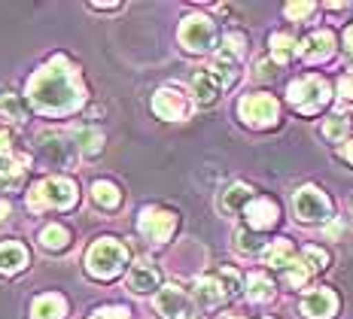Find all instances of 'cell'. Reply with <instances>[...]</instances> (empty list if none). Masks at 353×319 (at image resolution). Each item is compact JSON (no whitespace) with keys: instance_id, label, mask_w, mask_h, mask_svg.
<instances>
[{"instance_id":"cell-26","label":"cell","mask_w":353,"mask_h":319,"mask_svg":"<svg viewBox=\"0 0 353 319\" xmlns=\"http://www.w3.org/2000/svg\"><path fill=\"white\" fill-rule=\"evenodd\" d=\"M77 146L85 155H98L101 150H104V134H101L98 128H79L77 131Z\"/></svg>"},{"instance_id":"cell-22","label":"cell","mask_w":353,"mask_h":319,"mask_svg":"<svg viewBox=\"0 0 353 319\" xmlns=\"http://www.w3.org/2000/svg\"><path fill=\"white\" fill-rule=\"evenodd\" d=\"M92 198H94V204L104 207V210H113V207L122 204V192L116 189L113 183H107V180H98L92 185Z\"/></svg>"},{"instance_id":"cell-8","label":"cell","mask_w":353,"mask_h":319,"mask_svg":"<svg viewBox=\"0 0 353 319\" xmlns=\"http://www.w3.org/2000/svg\"><path fill=\"white\" fill-rule=\"evenodd\" d=\"M141 234L146 237V240H152V243H165L168 237L174 234V228H176V216L171 210H156V207H150V210H143L141 213Z\"/></svg>"},{"instance_id":"cell-37","label":"cell","mask_w":353,"mask_h":319,"mask_svg":"<svg viewBox=\"0 0 353 319\" xmlns=\"http://www.w3.org/2000/svg\"><path fill=\"white\" fill-rule=\"evenodd\" d=\"M6 152H10V134L0 131V158H6Z\"/></svg>"},{"instance_id":"cell-31","label":"cell","mask_w":353,"mask_h":319,"mask_svg":"<svg viewBox=\"0 0 353 319\" xmlns=\"http://www.w3.org/2000/svg\"><path fill=\"white\" fill-rule=\"evenodd\" d=\"M219 283H223V289H225V298H234V295H241V277H238V271L223 268V271H219Z\"/></svg>"},{"instance_id":"cell-5","label":"cell","mask_w":353,"mask_h":319,"mask_svg":"<svg viewBox=\"0 0 353 319\" xmlns=\"http://www.w3.org/2000/svg\"><path fill=\"white\" fill-rule=\"evenodd\" d=\"M238 113L250 128H271L281 119V103L271 98V94H247L238 103Z\"/></svg>"},{"instance_id":"cell-24","label":"cell","mask_w":353,"mask_h":319,"mask_svg":"<svg viewBox=\"0 0 353 319\" xmlns=\"http://www.w3.org/2000/svg\"><path fill=\"white\" fill-rule=\"evenodd\" d=\"M247 295L250 301H271V295H274V283H271L265 274H250L247 277Z\"/></svg>"},{"instance_id":"cell-35","label":"cell","mask_w":353,"mask_h":319,"mask_svg":"<svg viewBox=\"0 0 353 319\" xmlns=\"http://www.w3.org/2000/svg\"><path fill=\"white\" fill-rule=\"evenodd\" d=\"M223 49L232 52L234 58H241V55H244V37H241V34H229V37H225V46Z\"/></svg>"},{"instance_id":"cell-43","label":"cell","mask_w":353,"mask_h":319,"mask_svg":"<svg viewBox=\"0 0 353 319\" xmlns=\"http://www.w3.org/2000/svg\"><path fill=\"white\" fill-rule=\"evenodd\" d=\"M6 216H10V204L0 201V219H6Z\"/></svg>"},{"instance_id":"cell-17","label":"cell","mask_w":353,"mask_h":319,"mask_svg":"<svg viewBox=\"0 0 353 319\" xmlns=\"http://www.w3.org/2000/svg\"><path fill=\"white\" fill-rule=\"evenodd\" d=\"M28 265V249L21 243L10 240V243H0V274H16Z\"/></svg>"},{"instance_id":"cell-27","label":"cell","mask_w":353,"mask_h":319,"mask_svg":"<svg viewBox=\"0 0 353 319\" xmlns=\"http://www.w3.org/2000/svg\"><path fill=\"white\" fill-rule=\"evenodd\" d=\"M234 247H238V252H244V256H256V252H265V249H268L262 237L253 234V231H247V228H241V231L234 234Z\"/></svg>"},{"instance_id":"cell-20","label":"cell","mask_w":353,"mask_h":319,"mask_svg":"<svg viewBox=\"0 0 353 319\" xmlns=\"http://www.w3.org/2000/svg\"><path fill=\"white\" fill-rule=\"evenodd\" d=\"M192 92H195L198 103H210L213 98H216V92H219V83L213 79L210 70H198L192 76Z\"/></svg>"},{"instance_id":"cell-16","label":"cell","mask_w":353,"mask_h":319,"mask_svg":"<svg viewBox=\"0 0 353 319\" xmlns=\"http://www.w3.org/2000/svg\"><path fill=\"white\" fill-rule=\"evenodd\" d=\"M64 313H68V304H64L61 295H52V292L40 295L31 307L34 319H64Z\"/></svg>"},{"instance_id":"cell-32","label":"cell","mask_w":353,"mask_h":319,"mask_svg":"<svg viewBox=\"0 0 353 319\" xmlns=\"http://www.w3.org/2000/svg\"><path fill=\"white\" fill-rule=\"evenodd\" d=\"M323 134H326V140H344V134H347V119H341V116L326 119Z\"/></svg>"},{"instance_id":"cell-2","label":"cell","mask_w":353,"mask_h":319,"mask_svg":"<svg viewBox=\"0 0 353 319\" xmlns=\"http://www.w3.org/2000/svg\"><path fill=\"white\" fill-rule=\"evenodd\" d=\"M125 262H128V249L122 247L119 240H113V237H104V240L92 243V249L85 252V271L92 274L94 280H110L116 277Z\"/></svg>"},{"instance_id":"cell-23","label":"cell","mask_w":353,"mask_h":319,"mask_svg":"<svg viewBox=\"0 0 353 319\" xmlns=\"http://www.w3.org/2000/svg\"><path fill=\"white\" fill-rule=\"evenodd\" d=\"M271 55L277 64H286L299 55V43L290 34H271Z\"/></svg>"},{"instance_id":"cell-21","label":"cell","mask_w":353,"mask_h":319,"mask_svg":"<svg viewBox=\"0 0 353 319\" xmlns=\"http://www.w3.org/2000/svg\"><path fill=\"white\" fill-rule=\"evenodd\" d=\"M253 201V189L244 183H234L232 189H225L223 192V210H247V204Z\"/></svg>"},{"instance_id":"cell-9","label":"cell","mask_w":353,"mask_h":319,"mask_svg":"<svg viewBox=\"0 0 353 319\" xmlns=\"http://www.w3.org/2000/svg\"><path fill=\"white\" fill-rule=\"evenodd\" d=\"M301 313L307 319H332L338 313V295L332 289H314L301 298Z\"/></svg>"},{"instance_id":"cell-13","label":"cell","mask_w":353,"mask_h":319,"mask_svg":"<svg viewBox=\"0 0 353 319\" xmlns=\"http://www.w3.org/2000/svg\"><path fill=\"white\" fill-rule=\"evenodd\" d=\"M186 292H183L180 286H165V289H159V295H156V310L165 319H183L186 316Z\"/></svg>"},{"instance_id":"cell-44","label":"cell","mask_w":353,"mask_h":319,"mask_svg":"<svg viewBox=\"0 0 353 319\" xmlns=\"http://www.w3.org/2000/svg\"><path fill=\"white\" fill-rule=\"evenodd\" d=\"M223 319H244V316H234V313H225Z\"/></svg>"},{"instance_id":"cell-39","label":"cell","mask_w":353,"mask_h":319,"mask_svg":"<svg viewBox=\"0 0 353 319\" xmlns=\"http://www.w3.org/2000/svg\"><path fill=\"white\" fill-rule=\"evenodd\" d=\"M344 49H347L350 55H353V25L347 28V31H344Z\"/></svg>"},{"instance_id":"cell-38","label":"cell","mask_w":353,"mask_h":319,"mask_svg":"<svg viewBox=\"0 0 353 319\" xmlns=\"http://www.w3.org/2000/svg\"><path fill=\"white\" fill-rule=\"evenodd\" d=\"M259 76H262V79L274 76V64H268V61H259Z\"/></svg>"},{"instance_id":"cell-15","label":"cell","mask_w":353,"mask_h":319,"mask_svg":"<svg viewBox=\"0 0 353 319\" xmlns=\"http://www.w3.org/2000/svg\"><path fill=\"white\" fill-rule=\"evenodd\" d=\"M210 73H213V79L219 83V88H229L234 79H238V58H234L232 52H225V49H223L216 58H213Z\"/></svg>"},{"instance_id":"cell-19","label":"cell","mask_w":353,"mask_h":319,"mask_svg":"<svg viewBox=\"0 0 353 319\" xmlns=\"http://www.w3.org/2000/svg\"><path fill=\"white\" fill-rule=\"evenodd\" d=\"M195 298L204 304V307H216L219 301L225 298V289L219 283V277H204L195 283Z\"/></svg>"},{"instance_id":"cell-14","label":"cell","mask_w":353,"mask_h":319,"mask_svg":"<svg viewBox=\"0 0 353 319\" xmlns=\"http://www.w3.org/2000/svg\"><path fill=\"white\" fill-rule=\"evenodd\" d=\"M161 283V274L152 262H137L134 268L128 271V286L134 289V292H152V289H159Z\"/></svg>"},{"instance_id":"cell-1","label":"cell","mask_w":353,"mask_h":319,"mask_svg":"<svg viewBox=\"0 0 353 319\" xmlns=\"http://www.w3.org/2000/svg\"><path fill=\"white\" fill-rule=\"evenodd\" d=\"M28 94H31L34 107L40 113H52V116H68L85 101L79 70L61 55L34 73L31 83H28Z\"/></svg>"},{"instance_id":"cell-30","label":"cell","mask_w":353,"mask_h":319,"mask_svg":"<svg viewBox=\"0 0 353 319\" xmlns=\"http://www.w3.org/2000/svg\"><path fill=\"white\" fill-rule=\"evenodd\" d=\"M283 274H286V283H290L292 289H301V286L307 283V274H311V271L305 268V262H299V258H296V262H292Z\"/></svg>"},{"instance_id":"cell-33","label":"cell","mask_w":353,"mask_h":319,"mask_svg":"<svg viewBox=\"0 0 353 319\" xmlns=\"http://www.w3.org/2000/svg\"><path fill=\"white\" fill-rule=\"evenodd\" d=\"M19 176H21V167H19V165H12V161L0 158V185H16Z\"/></svg>"},{"instance_id":"cell-11","label":"cell","mask_w":353,"mask_h":319,"mask_svg":"<svg viewBox=\"0 0 353 319\" xmlns=\"http://www.w3.org/2000/svg\"><path fill=\"white\" fill-rule=\"evenodd\" d=\"M335 52V34L332 31H314L311 37L299 43V55L305 61H326Z\"/></svg>"},{"instance_id":"cell-10","label":"cell","mask_w":353,"mask_h":319,"mask_svg":"<svg viewBox=\"0 0 353 319\" xmlns=\"http://www.w3.org/2000/svg\"><path fill=\"white\" fill-rule=\"evenodd\" d=\"M152 113L159 119H168V122H176V119L189 116V101L180 92H174V88H161L152 98Z\"/></svg>"},{"instance_id":"cell-25","label":"cell","mask_w":353,"mask_h":319,"mask_svg":"<svg viewBox=\"0 0 353 319\" xmlns=\"http://www.w3.org/2000/svg\"><path fill=\"white\" fill-rule=\"evenodd\" d=\"M68 240H70V234H68V228H64V225H46V228L40 231V243H43V249H52V252H58V249L68 247Z\"/></svg>"},{"instance_id":"cell-41","label":"cell","mask_w":353,"mask_h":319,"mask_svg":"<svg viewBox=\"0 0 353 319\" xmlns=\"http://www.w3.org/2000/svg\"><path fill=\"white\" fill-rule=\"evenodd\" d=\"M326 234H329V237H338V234H341V222H332V225L326 228Z\"/></svg>"},{"instance_id":"cell-18","label":"cell","mask_w":353,"mask_h":319,"mask_svg":"<svg viewBox=\"0 0 353 319\" xmlns=\"http://www.w3.org/2000/svg\"><path fill=\"white\" fill-rule=\"evenodd\" d=\"M262 256H265V265H271V268H281V271H286L292 262H296V249H292V243L283 240V237L271 243V247L265 249Z\"/></svg>"},{"instance_id":"cell-4","label":"cell","mask_w":353,"mask_h":319,"mask_svg":"<svg viewBox=\"0 0 353 319\" xmlns=\"http://www.w3.org/2000/svg\"><path fill=\"white\" fill-rule=\"evenodd\" d=\"M286 98H290V103L299 113H317L332 98V88H329V83L323 76H301L290 83Z\"/></svg>"},{"instance_id":"cell-29","label":"cell","mask_w":353,"mask_h":319,"mask_svg":"<svg viewBox=\"0 0 353 319\" xmlns=\"http://www.w3.org/2000/svg\"><path fill=\"white\" fill-rule=\"evenodd\" d=\"M301 258H305V268H307V271H323V268L329 265V256H326V252H323L320 247H305Z\"/></svg>"},{"instance_id":"cell-6","label":"cell","mask_w":353,"mask_h":319,"mask_svg":"<svg viewBox=\"0 0 353 319\" xmlns=\"http://www.w3.org/2000/svg\"><path fill=\"white\" fill-rule=\"evenodd\" d=\"M180 43L183 49L189 52H208L213 43H216V28H213V21L208 16H189L183 19L180 25Z\"/></svg>"},{"instance_id":"cell-45","label":"cell","mask_w":353,"mask_h":319,"mask_svg":"<svg viewBox=\"0 0 353 319\" xmlns=\"http://www.w3.org/2000/svg\"><path fill=\"white\" fill-rule=\"evenodd\" d=\"M183 319H198V316H192V313H186V316H183Z\"/></svg>"},{"instance_id":"cell-34","label":"cell","mask_w":353,"mask_h":319,"mask_svg":"<svg viewBox=\"0 0 353 319\" xmlns=\"http://www.w3.org/2000/svg\"><path fill=\"white\" fill-rule=\"evenodd\" d=\"M40 150L43 152H46L49 155V158H55V161H64V155L61 152H58V150H61V137H49V134H43V143H40Z\"/></svg>"},{"instance_id":"cell-36","label":"cell","mask_w":353,"mask_h":319,"mask_svg":"<svg viewBox=\"0 0 353 319\" xmlns=\"http://www.w3.org/2000/svg\"><path fill=\"white\" fill-rule=\"evenodd\" d=\"M314 12V3H286V16L290 19H305Z\"/></svg>"},{"instance_id":"cell-40","label":"cell","mask_w":353,"mask_h":319,"mask_svg":"<svg viewBox=\"0 0 353 319\" xmlns=\"http://www.w3.org/2000/svg\"><path fill=\"white\" fill-rule=\"evenodd\" d=\"M341 155H344V158H347V161H350V165H353V140H350V143H344V150H341Z\"/></svg>"},{"instance_id":"cell-12","label":"cell","mask_w":353,"mask_h":319,"mask_svg":"<svg viewBox=\"0 0 353 319\" xmlns=\"http://www.w3.org/2000/svg\"><path fill=\"white\" fill-rule=\"evenodd\" d=\"M244 216H247V225L253 228V231H265V228H271L277 222L281 210H277V204L271 201V198H253V201L247 204Z\"/></svg>"},{"instance_id":"cell-3","label":"cell","mask_w":353,"mask_h":319,"mask_svg":"<svg viewBox=\"0 0 353 319\" xmlns=\"http://www.w3.org/2000/svg\"><path fill=\"white\" fill-rule=\"evenodd\" d=\"M77 201V185L70 180H64V176H49V180L37 183L31 192H28V207H31L34 213L40 210H49V207H55V210H68Z\"/></svg>"},{"instance_id":"cell-28","label":"cell","mask_w":353,"mask_h":319,"mask_svg":"<svg viewBox=\"0 0 353 319\" xmlns=\"http://www.w3.org/2000/svg\"><path fill=\"white\" fill-rule=\"evenodd\" d=\"M0 110H3L6 116L19 119V122L28 116V107H25V101H21L19 94H3V98H0Z\"/></svg>"},{"instance_id":"cell-42","label":"cell","mask_w":353,"mask_h":319,"mask_svg":"<svg viewBox=\"0 0 353 319\" xmlns=\"http://www.w3.org/2000/svg\"><path fill=\"white\" fill-rule=\"evenodd\" d=\"M119 3H92V10H116Z\"/></svg>"},{"instance_id":"cell-7","label":"cell","mask_w":353,"mask_h":319,"mask_svg":"<svg viewBox=\"0 0 353 319\" xmlns=\"http://www.w3.org/2000/svg\"><path fill=\"white\" fill-rule=\"evenodd\" d=\"M292 207H296V216L301 222H323L332 216V201L320 189H314V185L299 189L296 198H292Z\"/></svg>"}]
</instances>
